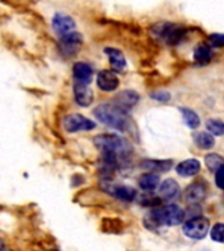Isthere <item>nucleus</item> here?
<instances>
[{
    "label": "nucleus",
    "mask_w": 224,
    "mask_h": 251,
    "mask_svg": "<svg viewBox=\"0 0 224 251\" xmlns=\"http://www.w3.org/2000/svg\"><path fill=\"white\" fill-rule=\"evenodd\" d=\"M94 117L104 125L109 126L112 128H115L118 131H130L131 127V119L129 114L113 102L110 103H101L94 109Z\"/></svg>",
    "instance_id": "1"
},
{
    "label": "nucleus",
    "mask_w": 224,
    "mask_h": 251,
    "mask_svg": "<svg viewBox=\"0 0 224 251\" xmlns=\"http://www.w3.org/2000/svg\"><path fill=\"white\" fill-rule=\"evenodd\" d=\"M94 145L97 147L102 153H109L117 157L118 161L129 158L131 153V145L122 137L117 135H109V133H102L94 137Z\"/></svg>",
    "instance_id": "2"
},
{
    "label": "nucleus",
    "mask_w": 224,
    "mask_h": 251,
    "mask_svg": "<svg viewBox=\"0 0 224 251\" xmlns=\"http://www.w3.org/2000/svg\"><path fill=\"white\" fill-rule=\"evenodd\" d=\"M151 34L155 38L160 39L168 45H177L184 39L186 30H185L184 26H181L178 24L160 21L151 27Z\"/></svg>",
    "instance_id": "3"
},
{
    "label": "nucleus",
    "mask_w": 224,
    "mask_h": 251,
    "mask_svg": "<svg viewBox=\"0 0 224 251\" xmlns=\"http://www.w3.org/2000/svg\"><path fill=\"white\" fill-rule=\"evenodd\" d=\"M161 226H176L185 219V211L176 204H168L165 207L153 208Z\"/></svg>",
    "instance_id": "4"
},
{
    "label": "nucleus",
    "mask_w": 224,
    "mask_h": 251,
    "mask_svg": "<svg viewBox=\"0 0 224 251\" xmlns=\"http://www.w3.org/2000/svg\"><path fill=\"white\" fill-rule=\"evenodd\" d=\"M210 230V223L203 216H196L186 220L182 226V231L190 239H203Z\"/></svg>",
    "instance_id": "5"
},
{
    "label": "nucleus",
    "mask_w": 224,
    "mask_h": 251,
    "mask_svg": "<svg viewBox=\"0 0 224 251\" xmlns=\"http://www.w3.org/2000/svg\"><path fill=\"white\" fill-rule=\"evenodd\" d=\"M83 47V37L78 31H71L68 34L60 37L58 42L59 52L64 58H72L78 54Z\"/></svg>",
    "instance_id": "6"
},
{
    "label": "nucleus",
    "mask_w": 224,
    "mask_h": 251,
    "mask_svg": "<svg viewBox=\"0 0 224 251\" xmlns=\"http://www.w3.org/2000/svg\"><path fill=\"white\" fill-rule=\"evenodd\" d=\"M101 188L104 191H106L109 195L114 196L115 199L123 200V201H133L137 196V191L135 188L129 187V186H123V184H117L112 182L109 178L101 182Z\"/></svg>",
    "instance_id": "7"
},
{
    "label": "nucleus",
    "mask_w": 224,
    "mask_h": 251,
    "mask_svg": "<svg viewBox=\"0 0 224 251\" xmlns=\"http://www.w3.org/2000/svg\"><path fill=\"white\" fill-rule=\"evenodd\" d=\"M63 126L67 132H78V131H92L96 128V123L85 118L82 114H70L64 118Z\"/></svg>",
    "instance_id": "8"
},
{
    "label": "nucleus",
    "mask_w": 224,
    "mask_h": 251,
    "mask_svg": "<svg viewBox=\"0 0 224 251\" xmlns=\"http://www.w3.org/2000/svg\"><path fill=\"white\" fill-rule=\"evenodd\" d=\"M53 29H54L55 34H58L59 37H63V35L74 31L75 21L71 19L70 16L64 15L62 12H58L53 17Z\"/></svg>",
    "instance_id": "9"
},
{
    "label": "nucleus",
    "mask_w": 224,
    "mask_h": 251,
    "mask_svg": "<svg viewBox=\"0 0 224 251\" xmlns=\"http://www.w3.org/2000/svg\"><path fill=\"white\" fill-rule=\"evenodd\" d=\"M206 198V184L203 182L196 180L192 184H189L185 191V200L189 205H196Z\"/></svg>",
    "instance_id": "10"
},
{
    "label": "nucleus",
    "mask_w": 224,
    "mask_h": 251,
    "mask_svg": "<svg viewBox=\"0 0 224 251\" xmlns=\"http://www.w3.org/2000/svg\"><path fill=\"white\" fill-rule=\"evenodd\" d=\"M140 97H139V94L135 92V90H122L119 93L115 96V98L113 100L114 105H117L118 107H121L122 110H125V111H129L130 109H133L134 106L137 105L138 102H139Z\"/></svg>",
    "instance_id": "11"
},
{
    "label": "nucleus",
    "mask_w": 224,
    "mask_h": 251,
    "mask_svg": "<svg viewBox=\"0 0 224 251\" xmlns=\"http://www.w3.org/2000/svg\"><path fill=\"white\" fill-rule=\"evenodd\" d=\"M74 94L75 101L78 102V105H80L82 107H88L93 102V90L90 89L88 84L76 82L74 85Z\"/></svg>",
    "instance_id": "12"
},
{
    "label": "nucleus",
    "mask_w": 224,
    "mask_h": 251,
    "mask_svg": "<svg viewBox=\"0 0 224 251\" xmlns=\"http://www.w3.org/2000/svg\"><path fill=\"white\" fill-rule=\"evenodd\" d=\"M97 85L104 92H113L119 85V78L117 77V75L114 74L113 71L104 70L98 72Z\"/></svg>",
    "instance_id": "13"
},
{
    "label": "nucleus",
    "mask_w": 224,
    "mask_h": 251,
    "mask_svg": "<svg viewBox=\"0 0 224 251\" xmlns=\"http://www.w3.org/2000/svg\"><path fill=\"white\" fill-rule=\"evenodd\" d=\"M180 195V184L174 179H165L159 187V198L161 201H172Z\"/></svg>",
    "instance_id": "14"
},
{
    "label": "nucleus",
    "mask_w": 224,
    "mask_h": 251,
    "mask_svg": "<svg viewBox=\"0 0 224 251\" xmlns=\"http://www.w3.org/2000/svg\"><path fill=\"white\" fill-rule=\"evenodd\" d=\"M72 72H74V77L76 82H83V84H88L89 85L90 80L93 77V68L88 63H76L74 68H72Z\"/></svg>",
    "instance_id": "15"
},
{
    "label": "nucleus",
    "mask_w": 224,
    "mask_h": 251,
    "mask_svg": "<svg viewBox=\"0 0 224 251\" xmlns=\"http://www.w3.org/2000/svg\"><path fill=\"white\" fill-rule=\"evenodd\" d=\"M172 166V160H149V158H145V160L140 161V168L148 170L149 173H165L170 170Z\"/></svg>",
    "instance_id": "16"
},
{
    "label": "nucleus",
    "mask_w": 224,
    "mask_h": 251,
    "mask_svg": "<svg viewBox=\"0 0 224 251\" xmlns=\"http://www.w3.org/2000/svg\"><path fill=\"white\" fill-rule=\"evenodd\" d=\"M176 172L181 176H194L200 172V162L196 158L185 160L177 165Z\"/></svg>",
    "instance_id": "17"
},
{
    "label": "nucleus",
    "mask_w": 224,
    "mask_h": 251,
    "mask_svg": "<svg viewBox=\"0 0 224 251\" xmlns=\"http://www.w3.org/2000/svg\"><path fill=\"white\" fill-rule=\"evenodd\" d=\"M105 54L110 60V66L115 72H121L126 68V59L125 55L122 54L121 51L114 49V47H106Z\"/></svg>",
    "instance_id": "18"
},
{
    "label": "nucleus",
    "mask_w": 224,
    "mask_h": 251,
    "mask_svg": "<svg viewBox=\"0 0 224 251\" xmlns=\"http://www.w3.org/2000/svg\"><path fill=\"white\" fill-rule=\"evenodd\" d=\"M194 59L200 64H207L212 59V49L207 43H199L194 50Z\"/></svg>",
    "instance_id": "19"
},
{
    "label": "nucleus",
    "mask_w": 224,
    "mask_h": 251,
    "mask_svg": "<svg viewBox=\"0 0 224 251\" xmlns=\"http://www.w3.org/2000/svg\"><path fill=\"white\" fill-rule=\"evenodd\" d=\"M160 183V178L156 173H145L139 178V186L144 191H153Z\"/></svg>",
    "instance_id": "20"
},
{
    "label": "nucleus",
    "mask_w": 224,
    "mask_h": 251,
    "mask_svg": "<svg viewBox=\"0 0 224 251\" xmlns=\"http://www.w3.org/2000/svg\"><path fill=\"white\" fill-rule=\"evenodd\" d=\"M180 111L182 114V118H184L185 123L188 125L189 128L196 129L199 127L200 119L199 117L196 115V113L194 110L188 109V107H180Z\"/></svg>",
    "instance_id": "21"
},
{
    "label": "nucleus",
    "mask_w": 224,
    "mask_h": 251,
    "mask_svg": "<svg viewBox=\"0 0 224 251\" xmlns=\"http://www.w3.org/2000/svg\"><path fill=\"white\" fill-rule=\"evenodd\" d=\"M204 164L210 172H216L218 169L223 168V158L218 153H210L204 158Z\"/></svg>",
    "instance_id": "22"
},
{
    "label": "nucleus",
    "mask_w": 224,
    "mask_h": 251,
    "mask_svg": "<svg viewBox=\"0 0 224 251\" xmlns=\"http://www.w3.org/2000/svg\"><path fill=\"white\" fill-rule=\"evenodd\" d=\"M196 145L202 149H211L215 145V139L208 132H199L196 136Z\"/></svg>",
    "instance_id": "23"
},
{
    "label": "nucleus",
    "mask_w": 224,
    "mask_h": 251,
    "mask_svg": "<svg viewBox=\"0 0 224 251\" xmlns=\"http://www.w3.org/2000/svg\"><path fill=\"white\" fill-rule=\"evenodd\" d=\"M101 227L106 233H119L123 229V225L118 219H104Z\"/></svg>",
    "instance_id": "24"
},
{
    "label": "nucleus",
    "mask_w": 224,
    "mask_h": 251,
    "mask_svg": "<svg viewBox=\"0 0 224 251\" xmlns=\"http://www.w3.org/2000/svg\"><path fill=\"white\" fill-rule=\"evenodd\" d=\"M206 127H207L210 135H215V136H222L224 132V123L220 119H208L206 122Z\"/></svg>",
    "instance_id": "25"
},
{
    "label": "nucleus",
    "mask_w": 224,
    "mask_h": 251,
    "mask_svg": "<svg viewBox=\"0 0 224 251\" xmlns=\"http://www.w3.org/2000/svg\"><path fill=\"white\" fill-rule=\"evenodd\" d=\"M163 203L159 196H151V195H143L140 198V204L145 205V207L151 208H157L160 204Z\"/></svg>",
    "instance_id": "26"
},
{
    "label": "nucleus",
    "mask_w": 224,
    "mask_h": 251,
    "mask_svg": "<svg viewBox=\"0 0 224 251\" xmlns=\"http://www.w3.org/2000/svg\"><path fill=\"white\" fill-rule=\"evenodd\" d=\"M223 233H224V225L223 224H216L211 229V238L216 241L218 243L223 242Z\"/></svg>",
    "instance_id": "27"
},
{
    "label": "nucleus",
    "mask_w": 224,
    "mask_h": 251,
    "mask_svg": "<svg viewBox=\"0 0 224 251\" xmlns=\"http://www.w3.org/2000/svg\"><path fill=\"white\" fill-rule=\"evenodd\" d=\"M149 97L153 98L155 101L165 103V102H169V100H170V94L167 90H157V92H152L149 94Z\"/></svg>",
    "instance_id": "28"
},
{
    "label": "nucleus",
    "mask_w": 224,
    "mask_h": 251,
    "mask_svg": "<svg viewBox=\"0 0 224 251\" xmlns=\"http://www.w3.org/2000/svg\"><path fill=\"white\" fill-rule=\"evenodd\" d=\"M210 42H211L212 46L215 47H222L224 45V37L219 33H215V34L210 35Z\"/></svg>",
    "instance_id": "29"
},
{
    "label": "nucleus",
    "mask_w": 224,
    "mask_h": 251,
    "mask_svg": "<svg viewBox=\"0 0 224 251\" xmlns=\"http://www.w3.org/2000/svg\"><path fill=\"white\" fill-rule=\"evenodd\" d=\"M222 173H223V168L218 169L215 172V182H216V186L222 190L223 188V183H222Z\"/></svg>",
    "instance_id": "30"
},
{
    "label": "nucleus",
    "mask_w": 224,
    "mask_h": 251,
    "mask_svg": "<svg viewBox=\"0 0 224 251\" xmlns=\"http://www.w3.org/2000/svg\"><path fill=\"white\" fill-rule=\"evenodd\" d=\"M4 249H5V245H4V241L1 238H0V251H4Z\"/></svg>",
    "instance_id": "31"
},
{
    "label": "nucleus",
    "mask_w": 224,
    "mask_h": 251,
    "mask_svg": "<svg viewBox=\"0 0 224 251\" xmlns=\"http://www.w3.org/2000/svg\"><path fill=\"white\" fill-rule=\"evenodd\" d=\"M4 251H11L9 249H4Z\"/></svg>",
    "instance_id": "32"
},
{
    "label": "nucleus",
    "mask_w": 224,
    "mask_h": 251,
    "mask_svg": "<svg viewBox=\"0 0 224 251\" xmlns=\"http://www.w3.org/2000/svg\"><path fill=\"white\" fill-rule=\"evenodd\" d=\"M198 251H207V250H198Z\"/></svg>",
    "instance_id": "33"
}]
</instances>
